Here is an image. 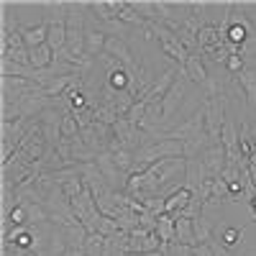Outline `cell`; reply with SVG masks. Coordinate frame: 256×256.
<instances>
[{"label":"cell","mask_w":256,"mask_h":256,"mask_svg":"<svg viewBox=\"0 0 256 256\" xmlns=\"http://www.w3.org/2000/svg\"><path fill=\"white\" fill-rule=\"evenodd\" d=\"M148 31H152L154 38L159 41L162 52H164L169 59H174L180 67L184 70V64H187V59H190V52L180 44V38L174 36V31L169 28L166 24H162V20H156V24H148Z\"/></svg>","instance_id":"cell-1"},{"label":"cell","mask_w":256,"mask_h":256,"mask_svg":"<svg viewBox=\"0 0 256 256\" xmlns=\"http://www.w3.org/2000/svg\"><path fill=\"white\" fill-rule=\"evenodd\" d=\"M95 164H98L100 174L105 177V182H108V187H110V190H116V192H126V184H128V174H126V172H120V169H118V164L113 162V154H110V152L100 154V156L95 159Z\"/></svg>","instance_id":"cell-2"},{"label":"cell","mask_w":256,"mask_h":256,"mask_svg":"<svg viewBox=\"0 0 256 256\" xmlns=\"http://www.w3.org/2000/svg\"><path fill=\"white\" fill-rule=\"evenodd\" d=\"M162 251V241L156 233L144 230L141 226L128 233V254H154Z\"/></svg>","instance_id":"cell-3"},{"label":"cell","mask_w":256,"mask_h":256,"mask_svg":"<svg viewBox=\"0 0 256 256\" xmlns=\"http://www.w3.org/2000/svg\"><path fill=\"white\" fill-rule=\"evenodd\" d=\"M41 90L34 80L26 77H3V102H16L20 98H26L31 92Z\"/></svg>","instance_id":"cell-4"},{"label":"cell","mask_w":256,"mask_h":256,"mask_svg":"<svg viewBox=\"0 0 256 256\" xmlns=\"http://www.w3.org/2000/svg\"><path fill=\"white\" fill-rule=\"evenodd\" d=\"M177 77H180V70H166V72H162L159 77H156V82L152 84V90H148L146 95H144V102H162L164 98H166V92L172 90V84L177 82Z\"/></svg>","instance_id":"cell-5"},{"label":"cell","mask_w":256,"mask_h":256,"mask_svg":"<svg viewBox=\"0 0 256 256\" xmlns=\"http://www.w3.org/2000/svg\"><path fill=\"white\" fill-rule=\"evenodd\" d=\"M208 180H212V177L208 174V169H205L202 159H187V174H184V187H187V190H192V195L198 198V192L202 190V184H205Z\"/></svg>","instance_id":"cell-6"},{"label":"cell","mask_w":256,"mask_h":256,"mask_svg":"<svg viewBox=\"0 0 256 256\" xmlns=\"http://www.w3.org/2000/svg\"><path fill=\"white\" fill-rule=\"evenodd\" d=\"M184 77L192 82V84H202L210 80V72H208V64L202 59V54H190L187 64H184Z\"/></svg>","instance_id":"cell-7"},{"label":"cell","mask_w":256,"mask_h":256,"mask_svg":"<svg viewBox=\"0 0 256 256\" xmlns=\"http://www.w3.org/2000/svg\"><path fill=\"white\" fill-rule=\"evenodd\" d=\"M195 200V195H192V190H187V187H182V190H177L174 195H169L166 200H164V212L166 216H172V218H177V216H182V212L190 208V202Z\"/></svg>","instance_id":"cell-8"},{"label":"cell","mask_w":256,"mask_h":256,"mask_svg":"<svg viewBox=\"0 0 256 256\" xmlns=\"http://www.w3.org/2000/svg\"><path fill=\"white\" fill-rule=\"evenodd\" d=\"M200 159H202V164H205L210 177H220L223 166H226V148H223V144H212Z\"/></svg>","instance_id":"cell-9"},{"label":"cell","mask_w":256,"mask_h":256,"mask_svg":"<svg viewBox=\"0 0 256 256\" xmlns=\"http://www.w3.org/2000/svg\"><path fill=\"white\" fill-rule=\"evenodd\" d=\"M105 44H108V36H105L102 31L88 26V31H84V56H102L105 54Z\"/></svg>","instance_id":"cell-10"},{"label":"cell","mask_w":256,"mask_h":256,"mask_svg":"<svg viewBox=\"0 0 256 256\" xmlns=\"http://www.w3.org/2000/svg\"><path fill=\"white\" fill-rule=\"evenodd\" d=\"M20 36H24L28 49H36L41 44H46V38H49V24H46V20H41V24H36V26H20Z\"/></svg>","instance_id":"cell-11"},{"label":"cell","mask_w":256,"mask_h":256,"mask_svg":"<svg viewBox=\"0 0 256 256\" xmlns=\"http://www.w3.org/2000/svg\"><path fill=\"white\" fill-rule=\"evenodd\" d=\"M238 88L244 90V98H246V105L248 108H256V67H246L238 77Z\"/></svg>","instance_id":"cell-12"},{"label":"cell","mask_w":256,"mask_h":256,"mask_svg":"<svg viewBox=\"0 0 256 256\" xmlns=\"http://www.w3.org/2000/svg\"><path fill=\"white\" fill-rule=\"evenodd\" d=\"M212 241H218V244H223L226 248H236V246H241L244 244V228H236V226H218L216 228V238Z\"/></svg>","instance_id":"cell-13"},{"label":"cell","mask_w":256,"mask_h":256,"mask_svg":"<svg viewBox=\"0 0 256 256\" xmlns=\"http://www.w3.org/2000/svg\"><path fill=\"white\" fill-rule=\"evenodd\" d=\"M28 62H31V67L34 70H49L52 64H54V52L49 44H41L36 49H28Z\"/></svg>","instance_id":"cell-14"},{"label":"cell","mask_w":256,"mask_h":256,"mask_svg":"<svg viewBox=\"0 0 256 256\" xmlns=\"http://www.w3.org/2000/svg\"><path fill=\"white\" fill-rule=\"evenodd\" d=\"M177 223V241L184 244V246H198V236H195V220L192 218H184V216H177L174 218Z\"/></svg>","instance_id":"cell-15"},{"label":"cell","mask_w":256,"mask_h":256,"mask_svg":"<svg viewBox=\"0 0 256 256\" xmlns=\"http://www.w3.org/2000/svg\"><path fill=\"white\" fill-rule=\"evenodd\" d=\"M46 44L52 46L54 54L67 46V24H64V20H52V24H49V38H46Z\"/></svg>","instance_id":"cell-16"},{"label":"cell","mask_w":256,"mask_h":256,"mask_svg":"<svg viewBox=\"0 0 256 256\" xmlns=\"http://www.w3.org/2000/svg\"><path fill=\"white\" fill-rule=\"evenodd\" d=\"M156 236H159V241H162V246L164 244H174L177 241V223H174V218L172 216H159V223H156Z\"/></svg>","instance_id":"cell-17"},{"label":"cell","mask_w":256,"mask_h":256,"mask_svg":"<svg viewBox=\"0 0 256 256\" xmlns=\"http://www.w3.org/2000/svg\"><path fill=\"white\" fill-rule=\"evenodd\" d=\"M216 228H218V226L200 212V218H195V236H198V244H210L212 238H216Z\"/></svg>","instance_id":"cell-18"},{"label":"cell","mask_w":256,"mask_h":256,"mask_svg":"<svg viewBox=\"0 0 256 256\" xmlns=\"http://www.w3.org/2000/svg\"><path fill=\"white\" fill-rule=\"evenodd\" d=\"M131 82H134V74L128 72L126 67H120V70H113V72H108V84H110L113 90H118V92L128 90V88H131Z\"/></svg>","instance_id":"cell-19"},{"label":"cell","mask_w":256,"mask_h":256,"mask_svg":"<svg viewBox=\"0 0 256 256\" xmlns=\"http://www.w3.org/2000/svg\"><path fill=\"white\" fill-rule=\"evenodd\" d=\"M84 256H105V236L90 233L88 244H84Z\"/></svg>","instance_id":"cell-20"},{"label":"cell","mask_w":256,"mask_h":256,"mask_svg":"<svg viewBox=\"0 0 256 256\" xmlns=\"http://www.w3.org/2000/svg\"><path fill=\"white\" fill-rule=\"evenodd\" d=\"M118 118H120V116L110 108V105H102V102H100L98 108H95V123H102V126H110V128H113V126L118 123Z\"/></svg>","instance_id":"cell-21"},{"label":"cell","mask_w":256,"mask_h":256,"mask_svg":"<svg viewBox=\"0 0 256 256\" xmlns=\"http://www.w3.org/2000/svg\"><path fill=\"white\" fill-rule=\"evenodd\" d=\"M113 162L118 164V169L120 172H126L128 177H131V169H134V162H136V156H134V152H113Z\"/></svg>","instance_id":"cell-22"},{"label":"cell","mask_w":256,"mask_h":256,"mask_svg":"<svg viewBox=\"0 0 256 256\" xmlns=\"http://www.w3.org/2000/svg\"><path fill=\"white\" fill-rule=\"evenodd\" d=\"M3 59H8L13 64H31L28 62V46H8L3 52Z\"/></svg>","instance_id":"cell-23"},{"label":"cell","mask_w":256,"mask_h":256,"mask_svg":"<svg viewBox=\"0 0 256 256\" xmlns=\"http://www.w3.org/2000/svg\"><path fill=\"white\" fill-rule=\"evenodd\" d=\"M248 38H251V34H248L244 26H236V24H230V26H228V44H233V46H244Z\"/></svg>","instance_id":"cell-24"},{"label":"cell","mask_w":256,"mask_h":256,"mask_svg":"<svg viewBox=\"0 0 256 256\" xmlns=\"http://www.w3.org/2000/svg\"><path fill=\"white\" fill-rule=\"evenodd\" d=\"M80 136V123H77V118L72 116V113H67L62 118V138H77Z\"/></svg>","instance_id":"cell-25"},{"label":"cell","mask_w":256,"mask_h":256,"mask_svg":"<svg viewBox=\"0 0 256 256\" xmlns=\"http://www.w3.org/2000/svg\"><path fill=\"white\" fill-rule=\"evenodd\" d=\"M228 198H230V184H228L226 180L216 177V180H212V190H210V200L223 202V200H228Z\"/></svg>","instance_id":"cell-26"},{"label":"cell","mask_w":256,"mask_h":256,"mask_svg":"<svg viewBox=\"0 0 256 256\" xmlns=\"http://www.w3.org/2000/svg\"><path fill=\"white\" fill-rule=\"evenodd\" d=\"M146 108H148V102H144V100H136V102L131 105V110H128L123 118H126V120H131L134 126H138V128H141V123H144V116H146Z\"/></svg>","instance_id":"cell-27"},{"label":"cell","mask_w":256,"mask_h":256,"mask_svg":"<svg viewBox=\"0 0 256 256\" xmlns=\"http://www.w3.org/2000/svg\"><path fill=\"white\" fill-rule=\"evenodd\" d=\"M162 254H164V256H192V246H184V244H180V241L164 244V246H162Z\"/></svg>","instance_id":"cell-28"},{"label":"cell","mask_w":256,"mask_h":256,"mask_svg":"<svg viewBox=\"0 0 256 256\" xmlns=\"http://www.w3.org/2000/svg\"><path fill=\"white\" fill-rule=\"evenodd\" d=\"M120 230V226L113 220V218H100V226H98V233H100V236H105V238H108V236H116V233Z\"/></svg>","instance_id":"cell-29"},{"label":"cell","mask_w":256,"mask_h":256,"mask_svg":"<svg viewBox=\"0 0 256 256\" xmlns=\"http://www.w3.org/2000/svg\"><path fill=\"white\" fill-rule=\"evenodd\" d=\"M210 248H212V254H216V256H236L230 248H226V246L218 244V241H210Z\"/></svg>","instance_id":"cell-30"},{"label":"cell","mask_w":256,"mask_h":256,"mask_svg":"<svg viewBox=\"0 0 256 256\" xmlns=\"http://www.w3.org/2000/svg\"><path fill=\"white\" fill-rule=\"evenodd\" d=\"M192 256H216L210 248V244H198L195 248H192Z\"/></svg>","instance_id":"cell-31"},{"label":"cell","mask_w":256,"mask_h":256,"mask_svg":"<svg viewBox=\"0 0 256 256\" xmlns=\"http://www.w3.org/2000/svg\"><path fill=\"white\" fill-rule=\"evenodd\" d=\"M248 172H251V184L256 190V164H248Z\"/></svg>","instance_id":"cell-32"},{"label":"cell","mask_w":256,"mask_h":256,"mask_svg":"<svg viewBox=\"0 0 256 256\" xmlns=\"http://www.w3.org/2000/svg\"><path fill=\"white\" fill-rule=\"evenodd\" d=\"M126 256H164L162 251H154V254H126Z\"/></svg>","instance_id":"cell-33"},{"label":"cell","mask_w":256,"mask_h":256,"mask_svg":"<svg viewBox=\"0 0 256 256\" xmlns=\"http://www.w3.org/2000/svg\"><path fill=\"white\" fill-rule=\"evenodd\" d=\"M241 256H256V248H248V251H244Z\"/></svg>","instance_id":"cell-34"},{"label":"cell","mask_w":256,"mask_h":256,"mask_svg":"<svg viewBox=\"0 0 256 256\" xmlns=\"http://www.w3.org/2000/svg\"><path fill=\"white\" fill-rule=\"evenodd\" d=\"M254 131H256V126H254Z\"/></svg>","instance_id":"cell-35"}]
</instances>
